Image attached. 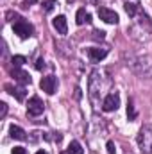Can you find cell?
<instances>
[{"label": "cell", "instance_id": "obj_9", "mask_svg": "<svg viewBox=\"0 0 152 154\" xmlns=\"http://www.w3.org/2000/svg\"><path fill=\"white\" fill-rule=\"evenodd\" d=\"M106 56H108V48H100V47L88 48V57H90L91 63H100Z\"/></svg>", "mask_w": 152, "mask_h": 154}, {"label": "cell", "instance_id": "obj_7", "mask_svg": "<svg viewBox=\"0 0 152 154\" xmlns=\"http://www.w3.org/2000/svg\"><path fill=\"white\" fill-rule=\"evenodd\" d=\"M39 88H41L45 93L54 95V93H56V88H57V77H56V75L43 77V79L39 81Z\"/></svg>", "mask_w": 152, "mask_h": 154}, {"label": "cell", "instance_id": "obj_14", "mask_svg": "<svg viewBox=\"0 0 152 154\" xmlns=\"http://www.w3.org/2000/svg\"><path fill=\"white\" fill-rule=\"evenodd\" d=\"M9 134H11V138H14V140H25L27 136H25V131L20 127V125H11L9 127Z\"/></svg>", "mask_w": 152, "mask_h": 154}, {"label": "cell", "instance_id": "obj_24", "mask_svg": "<svg viewBox=\"0 0 152 154\" xmlns=\"http://www.w3.org/2000/svg\"><path fill=\"white\" fill-rule=\"evenodd\" d=\"M0 106H2V118H4V116H5V113H7V104H5V102H2Z\"/></svg>", "mask_w": 152, "mask_h": 154}, {"label": "cell", "instance_id": "obj_10", "mask_svg": "<svg viewBox=\"0 0 152 154\" xmlns=\"http://www.w3.org/2000/svg\"><path fill=\"white\" fill-rule=\"evenodd\" d=\"M5 90H7L18 102H23V100H25V95H27L25 86H9V84H5Z\"/></svg>", "mask_w": 152, "mask_h": 154}, {"label": "cell", "instance_id": "obj_18", "mask_svg": "<svg viewBox=\"0 0 152 154\" xmlns=\"http://www.w3.org/2000/svg\"><path fill=\"white\" fill-rule=\"evenodd\" d=\"M127 116H129V120H136V116H138L136 109H134V104H132L131 99H129V104H127Z\"/></svg>", "mask_w": 152, "mask_h": 154}, {"label": "cell", "instance_id": "obj_15", "mask_svg": "<svg viewBox=\"0 0 152 154\" xmlns=\"http://www.w3.org/2000/svg\"><path fill=\"white\" fill-rule=\"evenodd\" d=\"M84 152V149H82V145L74 140V142H70V145H68V149H66V154H82Z\"/></svg>", "mask_w": 152, "mask_h": 154}, {"label": "cell", "instance_id": "obj_20", "mask_svg": "<svg viewBox=\"0 0 152 154\" xmlns=\"http://www.w3.org/2000/svg\"><path fill=\"white\" fill-rule=\"evenodd\" d=\"M106 149H108V154H116V145H114L113 140H108V143H106Z\"/></svg>", "mask_w": 152, "mask_h": 154}, {"label": "cell", "instance_id": "obj_3", "mask_svg": "<svg viewBox=\"0 0 152 154\" xmlns=\"http://www.w3.org/2000/svg\"><path fill=\"white\" fill-rule=\"evenodd\" d=\"M136 142L140 145V151L143 154H152V127L143 125L136 136Z\"/></svg>", "mask_w": 152, "mask_h": 154}, {"label": "cell", "instance_id": "obj_11", "mask_svg": "<svg viewBox=\"0 0 152 154\" xmlns=\"http://www.w3.org/2000/svg\"><path fill=\"white\" fill-rule=\"evenodd\" d=\"M11 77H13L16 82H20L22 86H25V84H31V75H29L27 72L20 70V68H13V70H11Z\"/></svg>", "mask_w": 152, "mask_h": 154}, {"label": "cell", "instance_id": "obj_22", "mask_svg": "<svg viewBox=\"0 0 152 154\" xmlns=\"http://www.w3.org/2000/svg\"><path fill=\"white\" fill-rule=\"evenodd\" d=\"M11 154H27V151H25L23 147H14V149L11 151Z\"/></svg>", "mask_w": 152, "mask_h": 154}, {"label": "cell", "instance_id": "obj_19", "mask_svg": "<svg viewBox=\"0 0 152 154\" xmlns=\"http://www.w3.org/2000/svg\"><path fill=\"white\" fill-rule=\"evenodd\" d=\"M56 5H57V0H45L41 7H43V11H45V13H50Z\"/></svg>", "mask_w": 152, "mask_h": 154}, {"label": "cell", "instance_id": "obj_23", "mask_svg": "<svg viewBox=\"0 0 152 154\" xmlns=\"http://www.w3.org/2000/svg\"><path fill=\"white\" fill-rule=\"evenodd\" d=\"M93 34H95V39H104V34H106V32H104V31H95Z\"/></svg>", "mask_w": 152, "mask_h": 154}, {"label": "cell", "instance_id": "obj_5", "mask_svg": "<svg viewBox=\"0 0 152 154\" xmlns=\"http://www.w3.org/2000/svg\"><path fill=\"white\" fill-rule=\"evenodd\" d=\"M118 106H120V95H118V91H111V93H108V95L104 97V100H102V109H104L106 113L116 111Z\"/></svg>", "mask_w": 152, "mask_h": 154}, {"label": "cell", "instance_id": "obj_4", "mask_svg": "<svg viewBox=\"0 0 152 154\" xmlns=\"http://www.w3.org/2000/svg\"><path fill=\"white\" fill-rule=\"evenodd\" d=\"M13 31H14V34H18L22 39H27V38H31V36L34 34V27H32L31 23L23 22V18H20V16H18V20L14 22Z\"/></svg>", "mask_w": 152, "mask_h": 154}, {"label": "cell", "instance_id": "obj_2", "mask_svg": "<svg viewBox=\"0 0 152 154\" xmlns=\"http://www.w3.org/2000/svg\"><path fill=\"white\" fill-rule=\"evenodd\" d=\"M127 65H131V68L141 77H152V59L149 56H143V57L138 56V57L131 59Z\"/></svg>", "mask_w": 152, "mask_h": 154}, {"label": "cell", "instance_id": "obj_26", "mask_svg": "<svg viewBox=\"0 0 152 154\" xmlns=\"http://www.w3.org/2000/svg\"><path fill=\"white\" fill-rule=\"evenodd\" d=\"M36 154H48V152H47V151H38Z\"/></svg>", "mask_w": 152, "mask_h": 154}, {"label": "cell", "instance_id": "obj_8", "mask_svg": "<svg viewBox=\"0 0 152 154\" xmlns=\"http://www.w3.org/2000/svg\"><path fill=\"white\" fill-rule=\"evenodd\" d=\"M99 18L106 23H111V25L118 23V14L111 9H108V7H99Z\"/></svg>", "mask_w": 152, "mask_h": 154}, {"label": "cell", "instance_id": "obj_13", "mask_svg": "<svg viewBox=\"0 0 152 154\" xmlns=\"http://www.w3.org/2000/svg\"><path fill=\"white\" fill-rule=\"evenodd\" d=\"M91 22V14L86 11V9H79L75 14V23L77 25H84V23H90Z\"/></svg>", "mask_w": 152, "mask_h": 154}, {"label": "cell", "instance_id": "obj_25", "mask_svg": "<svg viewBox=\"0 0 152 154\" xmlns=\"http://www.w3.org/2000/svg\"><path fill=\"white\" fill-rule=\"evenodd\" d=\"M31 4H36V0H23V4H22V5H23V7H29Z\"/></svg>", "mask_w": 152, "mask_h": 154}, {"label": "cell", "instance_id": "obj_1", "mask_svg": "<svg viewBox=\"0 0 152 154\" xmlns=\"http://www.w3.org/2000/svg\"><path fill=\"white\" fill-rule=\"evenodd\" d=\"M102 88H104V84H102V72L100 70H93L90 74V79H88V95H90L91 102L95 104V108L99 104V97H100V90Z\"/></svg>", "mask_w": 152, "mask_h": 154}, {"label": "cell", "instance_id": "obj_16", "mask_svg": "<svg viewBox=\"0 0 152 154\" xmlns=\"http://www.w3.org/2000/svg\"><path fill=\"white\" fill-rule=\"evenodd\" d=\"M125 13L129 14V16H136V11H138V4H132V2H127L125 5Z\"/></svg>", "mask_w": 152, "mask_h": 154}, {"label": "cell", "instance_id": "obj_17", "mask_svg": "<svg viewBox=\"0 0 152 154\" xmlns=\"http://www.w3.org/2000/svg\"><path fill=\"white\" fill-rule=\"evenodd\" d=\"M25 61H27V59H25L23 56H13V59H11V63H13V66H14V68L23 66V65H25Z\"/></svg>", "mask_w": 152, "mask_h": 154}, {"label": "cell", "instance_id": "obj_21", "mask_svg": "<svg viewBox=\"0 0 152 154\" xmlns=\"http://www.w3.org/2000/svg\"><path fill=\"white\" fill-rule=\"evenodd\" d=\"M43 68H45V59L39 57L38 61H36V70H43Z\"/></svg>", "mask_w": 152, "mask_h": 154}, {"label": "cell", "instance_id": "obj_12", "mask_svg": "<svg viewBox=\"0 0 152 154\" xmlns=\"http://www.w3.org/2000/svg\"><path fill=\"white\" fill-rule=\"evenodd\" d=\"M52 25H54V29L59 32V34H66L68 32V23H66V16H63V14H59V16H56L54 20H52Z\"/></svg>", "mask_w": 152, "mask_h": 154}, {"label": "cell", "instance_id": "obj_6", "mask_svg": "<svg viewBox=\"0 0 152 154\" xmlns=\"http://www.w3.org/2000/svg\"><path fill=\"white\" fill-rule=\"evenodd\" d=\"M43 111H45L43 100L39 99L38 95H34V97L29 100V104H27V113L31 116H39V115H43Z\"/></svg>", "mask_w": 152, "mask_h": 154}]
</instances>
